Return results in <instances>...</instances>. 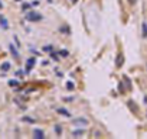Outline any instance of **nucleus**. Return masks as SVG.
I'll list each match as a JSON object with an SVG mask.
<instances>
[{
    "label": "nucleus",
    "instance_id": "17",
    "mask_svg": "<svg viewBox=\"0 0 147 139\" xmlns=\"http://www.w3.org/2000/svg\"><path fill=\"white\" fill-rule=\"evenodd\" d=\"M128 3H130V5H134V3H135V0H128Z\"/></svg>",
    "mask_w": 147,
    "mask_h": 139
},
{
    "label": "nucleus",
    "instance_id": "6",
    "mask_svg": "<svg viewBox=\"0 0 147 139\" xmlns=\"http://www.w3.org/2000/svg\"><path fill=\"white\" fill-rule=\"evenodd\" d=\"M10 70V64L9 62H3L2 64V71H9Z\"/></svg>",
    "mask_w": 147,
    "mask_h": 139
},
{
    "label": "nucleus",
    "instance_id": "13",
    "mask_svg": "<svg viewBox=\"0 0 147 139\" xmlns=\"http://www.w3.org/2000/svg\"><path fill=\"white\" fill-rule=\"evenodd\" d=\"M9 86H12V87L18 86V81H16V80H10V81H9Z\"/></svg>",
    "mask_w": 147,
    "mask_h": 139
},
{
    "label": "nucleus",
    "instance_id": "2",
    "mask_svg": "<svg viewBox=\"0 0 147 139\" xmlns=\"http://www.w3.org/2000/svg\"><path fill=\"white\" fill-rule=\"evenodd\" d=\"M33 136H35L36 139H43L45 133H43V130H41V129H35V130H33Z\"/></svg>",
    "mask_w": 147,
    "mask_h": 139
},
{
    "label": "nucleus",
    "instance_id": "5",
    "mask_svg": "<svg viewBox=\"0 0 147 139\" xmlns=\"http://www.w3.org/2000/svg\"><path fill=\"white\" fill-rule=\"evenodd\" d=\"M0 23H2V26H3L5 29H7V26H9V25H7V20L3 16H0Z\"/></svg>",
    "mask_w": 147,
    "mask_h": 139
},
{
    "label": "nucleus",
    "instance_id": "9",
    "mask_svg": "<svg viewBox=\"0 0 147 139\" xmlns=\"http://www.w3.org/2000/svg\"><path fill=\"white\" fill-rule=\"evenodd\" d=\"M143 36L147 38V23H143Z\"/></svg>",
    "mask_w": 147,
    "mask_h": 139
},
{
    "label": "nucleus",
    "instance_id": "11",
    "mask_svg": "<svg viewBox=\"0 0 147 139\" xmlns=\"http://www.w3.org/2000/svg\"><path fill=\"white\" fill-rule=\"evenodd\" d=\"M55 130H56L58 135H61V133H62V127L59 126V125H56V126H55Z\"/></svg>",
    "mask_w": 147,
    "mask_h": 139
},
{
    "label": "nucleus",
    "instance_id": "7",
    "mask_svg": "<svg viewBox=\"0 0 147 139\" xmlns=\"http://www.w3.org/2000/svg\"><path fill=\"white\" fill-rule=\"evenodd\" d=\"M56 112H58V113H61V115H65V116H68V117H69V116H71V113H69V112H68V110H65V109H58V110H56Z\"/></svg>",
    "mask_w": 147,
    "mask_h": 139
},
{
    "label": "nucleus",
    "instance_id": "3",
    "mask_svg": "<svg viewBox=\"0 0 147 139\" xmlns=\"http://www.w3.org/2000/svg\"><path fill=\"white\" fill-rule=\"evenodd\" d=\"M72 123H74V125H82V126H87V125H88V120H87V119H74Z\"/></svg>",
    "mask_w": 147,
    "mask_h": 139
},
{
    "label": "nucleus",
    "instance_id": "8",
    "mask_svg": "<svg viewBox=\"0 0 147 139\" xmlns=\"http://www.w3.org/2000/svg\"><path fill=\"white\" fill-rule=\"evenodd\" d=\"M121 64H123V55L120 54L117 57V67H121Z\"/></svg>",
    "mask_w": 147,
    "mask_h": 139
},
{
    "label": "nucleus",
    "instance_id": "4",
    "mask_svg": "<svg viewBox=\"0 0 147 139\" xmlns=\"http://www.w3.org/2000/svg\"><path fill=\"white\" fill-rule=\"evenodd\" d=\"M33 65H35V58H30L29 61H28V67H26V70L29 71L30 67H33Z\"/></svg>",
    "mask_w": 147,
    "mask_h": 139
},
{
    "label": "nucleus",
    "instance_id": "10",
    "mask_svg": "<svg viewBox=\"0 0 147 139\" xmlns=\"http://www.w3.org/2000/svg\"><path fill=\"white\" fill-rule=\"evenodd\" d=\"M72 135H74V136H82V130H74Z\"/></svg>",
    "mask_w": 147,
    "mask_h": 139
},
{
    "label": "nucleus",
    "instance_id": "19",
    "mask_svg": "<svg viewBox=\"0 0 147 139\" xmlns=\"http://www.w3.org/2000/svg\"><path fill=\"white\" fill-rule=\"evenodd\" d=\"M16 2H20V0H16Z\"/></svg>",
    "mask_w": 147,
    "mask_h": 139
},
{
    "label": "nucleus",
    "instance_id": "1",
    "mask_svg": "<svg viewBox=\"0 0 147 139\" xmlns=\"http://www.w3.org/2000/svg\"><path fill=\"white\" fill-rule=\"evenodd\" d=\"M26 19L28 20H30V22H38V20H41L42 16L38 13V12H33V10H30L26 13Z\"/></svg>",
    "mask_w": 147,
    "mask_h": 139
},
{
    "label": "nucleus",
    "instance_id": "16",
    "mask_svg": "<svg viewBox=\"0 0 147 139\" xmlns=\"http://www.w3.org/2000/svg\"><path fill=\"white\" fill-rule=\"evenodd\" d=\"M61 55H62V57H68V52L66 51H61Z\"/></svg>",
    "mask_w": 147,
    "mask_h": 139
},
{
    "label": "nucleus",
    "instance_id": "15",
    "mask_svg": "<svg viewBox=\"0 0 147 139\" xmlns=\"http://www.w3.org/2000/svg\"><path fill=\"white\" fill-rule=\"evenodd\" d=\"M43 51H52V46H51V45L45 46V48H43Z\"/></svg>",
    "mask_w": 147,
    "mask_h": 139
},
{
    "label": "nucleus",
    "instance_id": "12",
    "mask_svg": "<svg viewBox=\"0 0 147 139\" xmlns=\"http://www.w3.org/2000/svg\"><path fill=\"white\" fill-rule=\"evenodd\" d=\"M9 48H10V51H12V54H13V55H15V57H18V52H16V49H15V46H13V45H10Z\"/></svg>",
    "mask_w": 147,
    "mask_h": 139
},
{
    "label": "nucleus",
    "instance_id": "18",
    "mask_svg": "<svg viewBox=\"0 0 147 139\" xmlns=\"http://www.w3.org/2000/svg\"><path fill=\"white\" fill-rule=\"evenodd\" d=\"M2 7H3V5H2V3H0V9H2Z\"/></svg>",
    "mask_w": 147,
    "mask_h": 139
},
{
    "label": "nucleus",
    "instance_id": "14",
    "mask_svg": "<svg viewBox=\"0 0 147 139\" xmlns=\"http://www.w3.org/2000/svg\"><path fill=\"white\" fill-rule=\"evenodd\" d=\"M66 87H68V90H72V88H74V84H72L71 81H68V84H66Z\"/></svg>",
    "mask_w": 147,
    "mask_h": 139
}]
</instances>
